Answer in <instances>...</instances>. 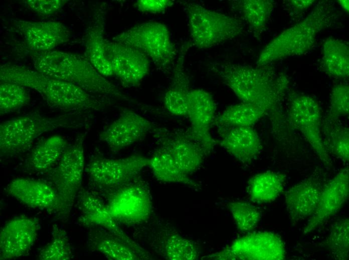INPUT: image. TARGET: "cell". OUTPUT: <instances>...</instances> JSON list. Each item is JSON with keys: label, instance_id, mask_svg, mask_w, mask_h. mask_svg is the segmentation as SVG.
<instances>
[{"label": "cell", "instance_id": "6da1fadb", "mask_svg": "<svg viewBox=\"0 0 349 260\" xmlns=\"http://www.w3.org/2000/svg\"><path fill=\"white\" fill-rule=\"evenodd\" d=\"M217 74L243 102L267 112L274 110L287 90L289 80L269 66H252L230 62L213 65Z\"/></svg>", "mask_w": 349, "mask_h": 260}, {"label": "cell", "instance_id": "7a4b0ae2", "mask_svg": "<svg viewBox=\"0 0 349 260\" xmlns=\"http://www.w3.org/2000/svg\"><path fill=\"white\" fill-rule=\"evenodd\" d=\"M0 80L33 89L51 107L65 112L100 110L106 106L105 102L74 84L24 65L3 64L0 66Z\"/></svg>", "mask_w": 349, "mask_h": 260}, {"label": "cell", "instance_id": "3957f363", "mask_svg": "<svg viewBox=\"0 0 349 260\" xmlns=\"http://www.w3.org/2000/svg\"><path fill=\"white\" fill-rule=\"evenodd\" d=\"M34 67L50 76L74 84L93 94L127 99L117 87L81 55L59 50L32 52Z\"/></svg>", "mask_w": 349, "mask_h": 260}, {"label": "cell", "instance_id": "277c9868", "mask_svg": "<svg viewBox=\"0 0 349 260\" xmlns=\"http://www.w3.org/2000/svg\"><path fill=\"white\" fill-rule=\"evenodd\" d=\"M87 123L85 118L76 113L53 117L33 113L4 121L0 124L1 156L12 157L26 152L36 139L46 132L78 129Z\"/></svg>", "mask_w": 349, "mask_h": 260}, {"label": "cell", "instance_id": "5b68a950", "mask_svg": "<svg viewBox=\"0 0 349 260\" xmlns=\"http://www.w3.org/2000/svg\"><path fill=\"white\" fill-rule=\"evenodd\" d=\"M333 19L330 6L318 2L304 19L284 30L265 46L256 66H263L305 54L313 46L318 34L329 26Z\"/></svg>", "mask_w": 349, "mask_h": 260}, {"label": "cell", "instance_id": "8992f818", "mask_svg": "<svg viewBox=\"0 0 349 260\" xmlns=\"http://www.w3.org/2000/svg\"><path fill=\"white\" fill-rule=\"evenodd\" d=\"M193 44L206 49L231 40L242 34V22L239 18L209 10L195 2L184 4Z\"/></svg>", "mask_w": 349, "mask_h": 260}, {"label": "cell", "instance_id": "52a82bcc", "mask_svg": "<svg viewBox=\"0 0 349 260\" xmlns=\"http://www.w3.org/2000/svg\"><path fill=\"white\" fill-rule=\"evenodd\" d=\"M84 139V134L78 136L49 172L51 184L60 202L59 218L65 219L69 216L76 196L81 187L85 168Z\"/></svg>", "mask_w": 349, "mask_h": 260}, {"label": "cell", "instance_id": "ba28073f", "mask_svg": "<svg viewBox=\"0 0 349 260\" xmlns=\"http://www.w3.org/2000/svg\"><path fill=\"white\" fill-rule=\"evenodd\" d=\"M112 40L137 50L161 68L169 66L175 58L169 30L160 22L137 24L113 37Z\"/></svg>", "mask_w": 349, "mask_h": 260}, {"label": "cell", "instance_id": "9c48e42d", "mask_svg": "<svg viewBox=\"0 0 349 260\" xmlns=\"http://www.w3.org/2000/svg\"><path fill=\"white\" fill-rule=\"evenodd\" d=\"M106 206L118 224L127 226L141 224L150 218L152 212L149 186L138 177L111 191Z\"/></svg>", "mask_w": 349, "mask_h": 260}, {"label": "cell", "instance_id": "30bf717a", "mask_svg": "<svg viewBox=\"0 0 349 260\" xmlns=\"http://www.w3.org/2000/svg\"><path fill=\"white\" fill-rule=\"evenodd\" d=\"M149 160L140 154L121 158L97 156L90 160L86 172L96 186L111 192L138 178Z\"/></svg>", "mask_w": 349, "mask_h": 260}, {"label": "cell", "instance_id": "8fae6325", "mask_svg": "<svg viewBox=\"0 0 349 260\" xmlns=\"http://www.w3.org/2000/svg\"><path fill=\"white\" fill-rule=\"evenodd\" d=\"M288 119L299 130L320 160L326 166L331 165L321 133V108L317 101L304 94L294 93L290 96Z\"/></svg>", "mask_w": 349, "mask_h": 260}, {"label": "cell", "instance_id": "7c38bea8", "mask_svg": "<svg viewBox=\"0 0 349 260\" xmlns=\"http://www.w3.org/2000/svg\"><path fill=\"white\" fill-rule=\"evenodd\" d=\"M286 252L282 238L270 232L250 233L222 251L210 256L215 260H282Z\"/></svg>", "mask_w": 349, "mask_h": 260}, {"label": "cell", "instance_id": "4fadbf2b", "mask_svg": "<svg viewBox=\"0 0 349 260\" xmlns=\"http://www.w3.org/2000/svg\"><path fill=\"white\" fill-rule=\"evenodd\" d=\"M216 110V105L211 94L201 88L190 90L187 98V117L191 122V130L188 134L207 156L215 144L210 129Z\"/></svg>", "mask_w": 349, "mask_h": 260}, {"label": "cell", "instance_id": "5bb4252c", "mask_svg": "<svg viewBox=\"0 0 349 260\" xmlns=\"http://www.w3.org/2000/svg\"><path fill=\"white\" fill-rule=\"evenodd\" d=\"M105 52L114 76L124 86H136L149 72L150 60L133 48L106 40Z\"/></svg>", "mask_w": 349, "mask_h": 260}, {"label": "cell", "instance_id": "9a60e30c", "mask_svg": "<svg viewBox=\"0 0 349 260\" xmlns=\"http://www.w3.org/2000/svg\"><path fill=\"white\" fill-rule=\"evenodd\" d=\"M155 126L152 122L132 110L123 112L99 134V140L113 152L125 148L143 138Z\"/></svg>", "mask_w": 349, "mask_h": 260}, {"label": "cell", "instance_id": "2e32d148", "mask_svg": "<svg viewBox=\"0 0 349 260\" xmlns=\"http://www.w3.org/2000/svg\"><path fill=\"white\" fill-rule=\"evenodd\" d=\"M38 227L35 219L26 216L7 221L0 231V259L11 260L27 254L37 238Z\"/></svg>", "mask_w": 349, "mask_h": 260}, {"label": "cell", "instance_id": "e0dca14e", "mask_svg": "<svg viewBox=\"0 0 349 260\" xmlns=\"http://www.w3.org/2000/svg\"><path fill=\"white\" fill-rule=\"evenodd\" d=\"M349 193V170L346 166L322 186L317 208L308 220L303 234L316 230L336 214L346 202Z\"/></svg>", "mask_w": 349, "mask_h": 260}, {"label": "cell", "instance_id": "ac0fdd59", "mask_svg": "<svg viewBox=\"0 0 349 260\" xmlns=\"http://www.w3.org/2000/svg\"><path fill=\"white\" fill-rule=\"evenodd\" d=\"M152 133L157 139L158 146L164 149L180 168L188 175L198 170L207 156L189 134H173L155 126Z\"/></svg>", "mask_w": 349, "mask_h": 260}, {"label": "cell", "instance_id": "d6986e66", "mask_svg": "<svg viewBox=\"0 0 349 260\" xmlns=\"http://www.w3.org/2000/svg\"><path fill=\"white\" fill-rule=\"evenodd\" d=\"M15 26L33 52L52 50L67 42L70 37L69 29L62 22L54 20L32 22L17 20Z\"/></svg>", "mask_w": 349, "mask_h": 260}, {"label": "cell", "instance_id": "ffe728a7", "mask_svg": "<svg viewBox=\"0 0 349 260\" xmlns=\"http://www.w3.org/2000/svg\"><path fill=\"white\" fill-rule=\"evenodd\" d=\"M7 192L21 204L34 208L56 212L60 204L56 190L52 184L25 178L13 179L7 186Z\"/></svg>", "mask_w": 349, "mask_h": 260}, {"label": "cell", "instance_id": "44dd1931", "mask_svg": "<svg viewBox=\"0 0 349 260\" xmlns=\"http://www.w3.org/2000/svg\"><path fill=\"white\" fill-rule=\"evenodd\" d=\"M89 248L111 260H143L152 259L143 248L135 247L99 227H92L88 236Z\"/></svg>", "mask_w": 349, "mask_h": 260}, {"label": "cell", "instance_id": "7402d4cb", "mask_svg": "<svg viewBox=\"0 0 349 260\" xmlns=\"http://www.w3.org/2000/svg\"><path fill=\"white\" fill-rule=\"evenodd\" d=\"M106 10L103 4L95 10L84 37L85 58L105 78L114 76L105 52Z\"/></svg>", "mask_w": 349, "mask_h": 260}, {"label": "cell", "instance_id": "603a6c76", "mask_svg": "<svg viewBox=\"0 0 349 260\" xmlns=\"http://www.w3.org/2000/svg\"><path fill=\"white\" fill-rule=\"evenodd\" d=\"M322 186L316 180L308 178L290 187L285 193V204L291 222L309 218L315 212Z\"/></svg>", "mask_w": 349, "mask_h": 260}, {"label": "cell", "instance_id": "cb8c5ba5", "mask_svg": "<svg viewBox=\"0 0 349 260\" xmlns=\"http://www.w3.org/2000/svg\"><path fill=\"white\" fill-rule=\"evenodd\" d=\"M222 132L220 145L242 164L251 163L263 150L261 138L252 126L233 127Z\"/></svg>", "mask_w": 349, "mask_h": 260}, {"label": "cell", "instance_id": "d4e9b609", "mask_svg": "<svg viewBox=\"0 0 349 260\" xmlns=\"http://www.w3.org/2000/svg\"><path fill=\"white\" fill-rule=\"evenodd\" d=\"M151 248L163 258L170 260H193L199 257L197 246L192 240L174 230L161 228L148 232Z\"/></svg>", "mask_w": 349, "mask_h": 260}, {"label": "cell", "instance_id": "484cf974", "mask_svg": "<svg viewBox=\"0 0 349 260\" xmlns=\"http://www.w3.org/2000/svg\"><path fill=\"white\" fill-rule=\"evenodd\" d=\"M79 206V220L82 224L104 228L135 247H141L120 228L109 213L106 204L98 196L85 192L80 197Z\"/></svg>", "mask_w": 349, "mask_h": 260}, {"label": "cell", "instance_id": "4316f807", "mask_svg": "<svg viewBox=\"0 0 349 260\" xmlns=\"http://www.w3.org/2000/svg\"><path fill=\"white\" fill-rule=\"evenodd\" d=\"M68 146L67 140L62 136L48 137L32 149L24 162V170L30 173L50 172Z\"/></svg>", "mask_w": 349, "mask_h": 260}, {"label": "cell", "instance_id": "83f0119b", "mask_svg": "<svg viewBox=\"0 0 349 260\" xmlns=\"http://www.w3.org/2000/svg\"><path fill=\"white\" fill-rule=\"evenodd\" d=\"M189 45L181 49L173 70L170 85L163 98L164 106L171 114L187 117V98L190 90V80L184 68L185 56Z\"/></svg>", "mask_w": 349, "mask_h": 260}, {"label": "cell", "instance_id": "f1b7e54d", "mask_svg": "<svg viewBox=\"0 0 349 260\" xmlns=\"http://www.w3.org/2000/svg\"><path fill=\"white\" fill-rule=\"evenodd\" d=\"M286 176L282 172L266 171L249 179L247 190L250 199L258 203H269L276 200L285 188Z\"/></svg>", "mask_w": 349, "mask_h": 260}, {"label": "cell", "instance_id": "f546056e", "mask_svg": "<svg viewBox=\"0 0 349 260\" xmlns=\"http://www.w3.org/2000/svg\"><path fill=\"white\" fill-rule=\"evenodd\" d=\"M322 68L327 75L345 78L349 75V47L346 42L334 38H326L322 45Z\"/></svg>", "mask_w": 349, "mask_h": 260}, {"label": "cell", "instance_id": "4dcf8cb0", "mask_svg": "<svg viewBox=\"0 0 349 260\" xmlns=\"http://www.w3.org/2000/svg\"><path fill=\"white\" fill-rule=\"evenodd\" d=\"M149 159L148 166L157 180L182 184L193 188L200 187V184L180 169L171 156L161 147L158 146Z\"/></svg>", "mask_w": 349, "mask_h": 260}, {"label": "cell", "instance_id": "1f68e13d", "mask_svg": "<svg viewBox=\"0 0 349 260\" xmlns=\"http://www.w3.org/2000/svg\"><path fill=\"white\" fill-rule=\"evenodd\" d=\"M267 113L255 105L242 102L227 108L214 122L221 131L233 127L252 126Z\"/></svg>", "mask_w": 349, "mask_h": 260}, {"label": "cell", "instance_id": "d6a6232c", "mask_svg": "<svg viewBox=\"0 0 349 260\" xmlns=\"http://www.w3.org/2000/svg\"><path fill=\"white\" fill-rule=\"evenodd\" d=\"M244 17L255 36H259L264 30L274 8V2L269 0L239 1Z\"/></svg>", "mask_w": 349, "mask_h": 260}, {"label": "cell", "instance_id": "836d02e7", "mask_svg": "<svg viewBox=\"0 0 349 260\" xmlns=\"http://www.w3.org/2000/svg\"><path fill=\"white\" fill-rule=\"evenodd\" d=\"M336 120H325L323 130L325 148L345 162L349 160V128Z\"/></svg>", "mask_w": 349, "mask_h": 260}, {"label": "cell", "instance_id": "e575fe53", "mask_svg": "<svg viewBox=\"0 0 349 260\" xmlns=\"http://www.w3.org/2000/svg\"><path fill=\"white\" fill-rule=\"evenodd\" d=\"M73 251L66 232L56 225L53 226L52 238L40 251V260H69Z\"/></svg>", "mask_w": 349, "mask_h": 260}, {"label": "cell", "instance_id": "d590c367", "mask_svg": "<svg viewBox=\"0 0 349 260\" xmlns=\"http://www.w3.org/2000/svg\"><path fill=\"white\" fill-rule=\"evenodd\" d=\"M325 244L334 256L341 260L348 258L349 220L347 218H340L330 227Z\"/></svg>", "mask_w": 349, "mask_h": 260}, {"label": "cell", "instance_id": "8d00e7d4", "mask_svg": "<svg viewBox=\"0 0 349 260\" xmlns=\"http://www.w3.org/2000/svg\"><path fill=\"white\" fill-rule=\"evenodd\" d=\"M26 88L14 82H2L0 84V114L14 112L27 105L31 98Z\"/></svg>", "mask_w": 349, "mask_h": 260}, {"label": "cell", "instance_id": "74e56055", "mask_svg": "<svg viewBox=\"0 0 349 260\" xmlns=\"http://www.w3.org/2000/svg\"><path fill=\"white\" fill-rule=\"evenodd\" d=\"M238 230L243 232L255 228L261 219V214L253 205L243 201H234L228 204Z\"/></svg>", "mask_w": 349, "mask_h": 260}, {"label": "cell", "instance_id": "f35d334b", "mask_svg": "<svg viewBox=\"0 0 349 260\" xmlns=\"http://www.w3.org/2000/svg\"><path fill=\"white\" fill-rule=\"evenodd\" d=\"M349 112V86L346 84H335L330 97V108L325 120H336Z\"/></svg>", "mask_w": 349, "mask_h": 260}, {"label": "cell", "instance_id": "ab89813d", "mask_svg": "<svg viewBox=\"0 0 349 260\" xmlns=\"http://www.w3.org/2000/svg\"><path fill=\"white\" fill-rule=\"evenodd\" d=\"M66 0H27L23 3L28 9L43 16L59 12L67 2Z\"/></svg>", "mask_w": 349, "mask_h": 260}, {"label": "cell", "instance_id": "60d3db41", "mask_svg": "<svg viewBox=\"0 0 349 260\" xmlns=\"http://www.w3.org/2000/svg\"><path fill=\"white\" fill-rule=\"evenodd\" d=\"M173 4L170 0H138L133 6L140 12L156 14L162 13Z\"/></svg>", "mask_w": 349, "mask_h": 260}, {"label": "cell", "instance_id": "b9f144b4", "mask_svg": "<svg viewBox=\"0 0 349 260\" xmlns=\"http://www.w3.org/2000/svg\"><path fill=\"white\" fill-rule=\"evenodd\" d=\"M291 6L297 10H303L312 6L315 1L314 0H290Z\"/></svg>", "mask_w": 349, "mask_h": 260}, {"label": "cell", "instance_id": "7bdbcfd3", "mask_svg": "<svg viewBox=\"0 0 349 260\" xmlns=\"http://www.w3.org/2000/svg\"><path fill=\"white\" fill-rule=\"evenodd\" d=\"M339 3L344 10L348 11V0H339Z\"/></svg>", "mask_w": 349, "mask_h": 260}]
</instances>
